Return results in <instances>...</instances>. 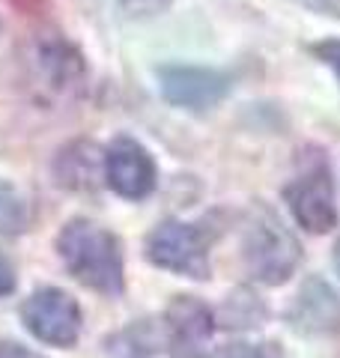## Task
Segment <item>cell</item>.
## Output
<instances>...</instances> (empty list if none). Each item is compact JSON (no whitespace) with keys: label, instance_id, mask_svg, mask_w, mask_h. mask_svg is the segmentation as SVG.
<instances>
[{"label":"cell","instance_id":"obj_8","mask_svg":"<svg viewBox=\"0 0 340 358\" xmlns=\"http://www.w3.org/2000/svg\"><path fill=\"white\" fill-rule=\"evenodd\" d=\"M290 326L311 338L340 334V296L320 278H308L290 308Z\"/></svg>","mask_w":340,"mask_h":358},{"label":"cell","instance_id":"obj_17","mask_svg":"<svg viewBox=\"0 0 340 358\" xmlns=\"http://www.w3.org/2000/svg\"><path fill=\"white\" fill-rule=\"evenodd\" d=\"M0 358H42V355L24 350L21 343H0Z\"/></svg>","mask_w":340,"mask_h":358},{"label":"cell","instance_id":"obj_13","mask_svg":"<svg viewBox=\"0 0 340 358\" xmlns=\"http://www.w3.org/2000/svg\"><path fill=\"white\" fill-rule=\"evenodd\" d=\"M316 57H320L325 66H332V69L337 72L340 78V39H328V42H320V45H313L311 48Z\"/></svg>","mask_w":340,"mask_h":358},{"label":"cell","instance_id":"obj_3","mask_svg":"<svg viewBox=\"0 0 340 358\" xmlns=\"http://www.w3.org/2000/svg\"><path fill=\"white\" fill-rule=\"evenodd\" d=\"M146 260L167 272L185 278H209V254L206 239L197 227L185 221H162L146 236Z\"/></svg>","mask_w":340,"mask_h":358},{"label":"cell","instance_id":"obj_11","mask_svg":"<svg viewBox=\"0 0 340 358\" xmlns=\"http://www.w3.org/2000/svg\"><path fill=\"white\" fill-rule=\"evenodd\" d=\"M27 227V203L9 182L0 179V239L18 236Z\"/></svg>","mask_w":340,"mask_h":358},{"label":"cell","instance_id":"obj_16","mask_svg":"<svg viewBox=\"0 0 340 358\" xmlns=\"http://www.w3.org/2000/svg\"><path fill=\"white\" fill-rule=\"evenodd\" d=\"M302 6L313 9V13H323V15H334L340 18V0H299Z\"/></svg>","mask_w":340,"mask_h":358},{"label":"cell","instance_id":"obj_5","mask_svg":"<svg viewBox=\"0 0 340 358\" xmlns=\"http://www.w3.org/2000/svg\"><path fill=\"white\" fill-rule=\"evenodd\" d=\"M283 200H287L292 218L308 233H328L337 224L332 176H328L325 167H313V171L296 176L283 188Z\"/></svg>","mask_w":340,"mask_h":358},{"label":"cell","instance_id":"obj_1","mask_svg":"<svg viewBox=\"0 0 340 358\" xmlns=\"http://www.w3.org/2000/svg\"><path fill=\"white\" fill-rule=\"evenodd\" d=\"M60 260L84 287L101 296H120L126 287L122 272V251L111 230L99 227L90 218H72L57 239Z\"/></svg>","mask_w":340,"mask_h":358},{"label":"cell","instance_id":"obj_6","mask_svg":"<svg viewBox=\"0 0 340 358\" xmlns=\"http://www.w3.org/2000/svg\"><path fill=\"white\" fill-rule=\"evenodd\" d=\"M105 179L126 200H143L155 188V162L138 141L117 138L105 152Z\"/></svg>","mask_w":340,"mask_h":358},{"label":"cell","instance_id":"obj_4","mask_svg":"<svg viewBox=\"0 0 340 358\" xmlns=\"http://www.w3.org/2000/svg\"><path fill=\"white\" fill-rule=\"evenodd\" d=\"M21 322L42 343L72 346L81 334V308L69 293L57 287H45L21 305Z\"/></svg>","mask_w":340,"mask_h":358},{"label":"cell","instance_id":"obj_2","mask_svg":"<svg viewBox=\"0 0 340 358\" xmlns=\"http://www.w3.org/2000/svg\"><path fill=\"white\" fill-rule=\"evenodd\" d=\"M242 254H245L248 272L260 284H269V287L290 281V275L296 272V266L302 260L299 239L269 209H260L251 218V224H248Z\"/></svg>","mask_w":340,"mask_h":358},{"label":"cell","instance_id":"obj_18","mask_svg":"<svg viewBox=\"0 0 340 358\" xmlns=\"http://www.w3.org/2000/svg\"><path fill=\"white\" fill-rule=\"evenodd\" d=\"M334 263H337V272H340V242L334 245Z\"/></svg>","mask_w":340,"mask_h":358},{"label":"cell","instance_id":"obj_12","mask_svg":"<svg viewBox=\"0 0 340 358\" xmlns=\"http://www.w3.org/2000/svg\"><path fill=\"white\" fill-rule=\"evenodd\" d=\"M215 358H281V355L271 343H230L221 352H215Z\"/></svg>","mask_w":340,"mask_h":358},{"label":"cell","instance_id":"obj_9","mask_svg":"<svg viewBox=\"0 0 340 358\" xmlns=\"http://www.w3.org/2000/svg\"><path fill=\"white\" fill-rule=\"evenodd\" d=\"M167 331L170 346L179 358H203L206 343L215 331L212 310L194 296H176L167 308Z\"/></svg>","mask_w":340,"mask_h":358},{"label":"cell","instance_id":"obj_7","mask_svg":"<svg viewBox=\"0 0 340 358\" xmlns=\"http://www.w3.org/2000/svg\"><path fill=\"white\" fill-rule=\"evenodd\" d=\"M158 84L170 105L203 110L218 105L230 90L227 75L215 69H200V66H162L158 69Z\"/></svg>","mask_w":340,"mask_h":358},{"label":"cell","instance_id":"obj_10","mask_svg":"<svg viewBox=\"0 0 340 358\" xmlns=\"http://www.w3.org/2000/svg\"><path fill=\"white\" fill-rule=\"evenodd\" d=\"M39 66H42L45 78H48V84H54V87H69L84 72L81 54H78L69 42H60V39L39 45Z\"/></svg>","mask_w":340,"mask_h":358},{"label":"cell","instance_id":"obj_15","mask_svg":"<svg viewBox=\"0 0 340 358\" xmlns=\"http://www.w3.org/2000/svg\"><path fill=\"white\" fill-rule=\"evenodd\" d=\"M15 289V272L13 266H9V260L3 254H0V296H9Z\"/></svg>","mask_w":340,"mask_h":358},{"label":"cell","instance_id":"obj_14","mask_svg":"<svg viewBox=\"0 0 340 358\" xmlns=\"http://www.w3.org/2000/svg\"><path fill=\"white\" fill-rule=\"evenodd\" d=\"M120 9H126L132 15H150V13H158V9H164L170 0H113Z\"/></svg>","mask_w":340,"mask_h":358}]
</instances>
